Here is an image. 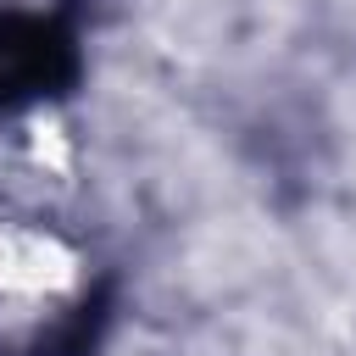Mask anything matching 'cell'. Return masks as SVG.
<instances>
[{
  "label": "cell",
  "mask_w": 356,
  "mask_h": 356,
  "mask_svg": "<svg viewBox=\"0 0 356 356\" xmlns=\"http://www.w3.org/2000/svg\"><path fill=\"white\" fill-rule=\"evenodd\" d=\"M78 83V39L61 17L0 11V111L56 100Z\"/></svg>",
  "instance_id": "obj_1"
},
{
  "label": "cell",
  "mask_w": 356,
  "mask_h": 356,
  "mask_svg": "<svg viewBox=\"0 0 356 356\" xmlns=\"http://www.w3.org/2000/svg\"><path fill=\"white\" fill-rule=\"evenodd\" d=\"M106 317H111V289L100 284V289L39 345V356H89V350L100 345V334H106Z\"/></svg>",
  "instance_id": "obj_2"
}]
</instances>
